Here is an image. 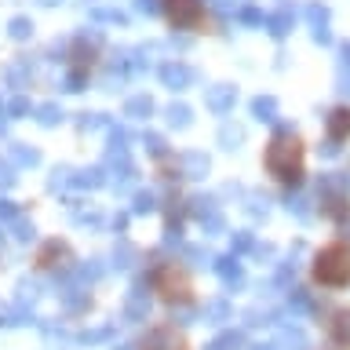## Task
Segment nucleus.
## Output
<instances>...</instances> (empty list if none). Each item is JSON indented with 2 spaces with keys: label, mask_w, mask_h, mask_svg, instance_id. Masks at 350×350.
Masks as SVG:
<instances>
[{
  "label": "nucleus",
  "mask_w": 350,
  "mask_h": 350,
  "mask_svg": "<svg viewBox=\"0 0 350 350\" xmlns=\"http://www.w3.org/2000/svg\"><path fill=\"white\" fill-rule=\"evenodd\" d=\"M146 284H150V295L164 306V310H190V306L201 303L197 273L175 256H164V259L153 262L150 273H146Z\"/></svg>",
  "instance_id": "obj_2"
},
{
  "label": "nucleus",
  "mask_w": 350,
  "mask_h": 350,
  "mask_svg": "<svg viewBox=\"0 0 350 350\" xmlns=\"http://www.w3.org/2000/svg\"><path fill=\"white\" fill-rule=\"evenodd\" d=\"M157 11H161V22L172 33H193V37H201V33L219 29V18L208 8V0H157Z\"/></svg>",
  "instance_id": "obj_4"
},
{
  "label": "nucleus",
  "mask_w": 350,
  "mask_h": 350,
  "mask_svg": "<svg viewBox=\"0 0 350 350\" xmlns=\"http://www.w3.org/2000/svg\"><path fill=\"white\" fill-rule=\"evenodd\" d=\"M139 350H193V343H190V336H186L179 325L164 321V325H153L150 332L142 336Z\"/></svg>",
  "instance_id": "obj_7"
},
{
  "label": "nucleus",
  "mask_w": 350,
  "mask_h": 350,
  "mask_svg": "<svg viewBox=\"0 0 350 350\" xmlns=\"http://www.w3.org/2000/svg\"><path fill=\"white\" fill-rule=\"evenodd\" d=\"M317 204H321V215H325L332 226L350 223V193H347V190H325Z\"/></svg>",
  "instance_id": "obj_10"
},
{
  "label": "nucleus",
  "mask_w": 350,
  "mask_h": 350,
  "mask_svg": "<svg viewBox=\"0 0 350 350\" xmlns=\"http://www.w3.org/2000/svg\"><path fill=\"white\" fill-rule=\"evenodd\" d=\"M98 66H103V48L95 40H73L70 44V51H66V73H70L73 84L92 81Z\"/></svg>",
  "instance_id": "obj_6"
},
{
  "label": "nucleus",
  "mask_w": 350,
  "mask_h": 350,
  "mask_svg": "<svg viewBox=\"0 0 350 350\" xmlns=\"http://www.w3.org/2000/svg\"><path fill=\"white\" fill-rule=\"evenodd\" d=\"M325 139L332 146H347L350 142V106L347 103H339L325 113Z\"/></svg>",
  "instance_id": "obj_9"
},
{
  "label": "nucleus",
  "mask_w": 350,
  "mask_h": 350,
  "mask_svg": "<svg viewBox=\"0 0 350 350\" xmlns=\"http://www.w3.org/2000/svg\"><path fill=\"white\" fill-rule=\"evenodd\" d=\"M310 284L321 292L350 288V237H328L310 256Z\"/></svg>",
  "instance_id": "obj_3"
},
{
  "label": "nucleus",
  "mask_w": 350,
  "mask_h": 350,
  "mask_svg": "<svg viewBox=\"0 0 350 350\" xmlns=\"http://www.w3.org/2000/svg\"><path fill=\"white\" fill-rule=\"evenodd\" d=\"M29 262H33L37 273H62V270H70L77 262V252H73V245L66 237H44L40 245L33 248Z\"/></svg>",
  "instance_id": "obj_5"
},
{
  "label": "nucleus",
  "mask_w": 350,
  "mask_h": 350,
  "mask_svg": "<svg viewBox=\"0 0 350 350\" xmlns=\"http://www.w3.org/2000/svg\"><path fill=\"white\" fill-rule=\"evenodd\" d=\"M262 175L281 186V190H299L306 183V172H310V146H306L303 135L295 131H273L262 146Z\"/></svg>",
  "instance_id": "obj_1"
},
{
  "label": "nucleus",
  "mask_w": 350,
  "mask_h": 350,
  "mask_svg": "<svg viewBox=\"0 0 350 350\" xmlns=\"http://www.w3.org/2000/svg\"><path fill=\"white\" fill-rule=\"evenodd\" d=\"M325 336L332 350H350V306H336L325 314Z\"/></svg>",
  "instance_id": "obj_8"
}]
</instances>
